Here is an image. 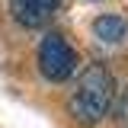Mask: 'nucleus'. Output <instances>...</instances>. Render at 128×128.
Listing matches in <instances>:
<instances>
[{
  "label": "nucleus",
  "instance_id": "1",
  "mask_svg": "<svg viewBox=\"0 0 128 128\" xmlns=\"http://www.w3.org/2000/svg\"><path fill=\"white\" fill-rule=\"evenodd\" d=\"M112 99H115V77L109 74V67L90 64L77 77V86L67 99V112L74 115L77 125H96L109 115Z\"/></svg>",
  "mask_w": 128,
  "mask_h": 128
},
{
  "label": "nucleus",
  "instance_id": "2",
  "mask_svg": "<svg viewBox=\"0 0 128 128\" xmlns=\"http://www.w3.org/2000/svg\"><path fill=\"white\" fill-rule=\"evenodd\" d=\"M38 70L51 83H64L77 74V51L61 32H48L38 42Z\"/></svg>",
  "mask_w": 128,
  "mask_h": 128
},
{
  "label": "nucleus",
  "instance_id": "3",
  "mask_svg": "<svg viewBox=\"0 0 128 128\" xmlns=\"http://www.w3.org/2000/svg\"><path fill=\"white\" fill-rule=\"evenodd\" d=\"M61 6V0H10V13L19 26H26V29H38V26H45L51 13Z\"/></svg>",
  "mask_w": 128,
  "mask_h": 128
},
{
  "label": "nucleus",
  "instance_id": "4",
  "mask_svg": "<svg viewBox=\"0 0 128 128\" xmlns=\"http://www.w3.org/2000/svg\"><path fill=\"white\" fill-rule=\"evenodd\" d=\"M93 35L99 38V42H109V45H115V42H122L128 35V19L118 13H102L93 19Z\"/></svg>",
  "mask_w": 128,
  "mask_h": 128
}]
</instances>
